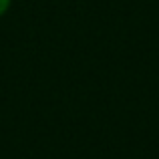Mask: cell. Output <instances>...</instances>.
Here are the masks:
<instances>
[{
    "mask_svg": "<svg viewBox=\"0 0 159 159\" xmlns=\"http://www.w3.org/2000/svg\"><path fill=\"white\" fill-rule=\"evenodd\" d=\"M8 4H10V0H0V16L6 12V8H8Z\"/></svg>",
    "mask_w": 159,
    "mask_h": 159,
    "instance_id": "1",
    "label": "cell"
}]
</instances>
